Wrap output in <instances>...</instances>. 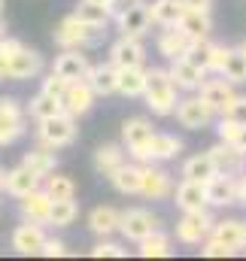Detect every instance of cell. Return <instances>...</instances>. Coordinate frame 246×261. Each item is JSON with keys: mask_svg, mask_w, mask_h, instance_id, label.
<instances>
[{"mask_svg": "<svg viewBox=\"0 0 246 261\" xmlns=\"http://www.w3.org/2000/svg\"><path fill=\"white\" fill-rule=\"evenodd\" d=\"M177 91L180 85L174 82L170 70H161V67H152L149 70V82H146V107L155 113V116H174L177 113Z\"/></svg>", "mask_w": 246, "mask_h": 261, "instance_id": "cell-1", "label": "cell"}, {"mask_svg": "<svg viewBox=\"0 0 246 261\" xmlns=\"http://www.w3.org/2000/svg\"><path fill=\"white\" fill-rule=\"evenodd\" d=\"M101 28H91L88 21H82L76 12L73 15H67L58 21V28H55V43L61 46V49H88V46H97L101 43Z\"/></svg>", "mask_w": 246, "mask_h": 261, "instance_id": "cell-2", "label": "cell"}, {"mask_svg": "<svg viewBox=\"0 0 246 261\" xmlns=\"http://www.w3.org/2000/svg\"><path fill=\"white\" fill-rule=\"evenodd\" d=\"M40 128H37V137H40V143H46V146H52V149H64V146H70L73 140H76V116H70L67 110L58 113V116H49V119H43V122H37Z\"/></svg>", "mask_w": 246, "mask_h": 261, "instance_id": "cell-3", "label": "cell"}, {"mask_svg": "<svg viewBox=\"0 0 246 261\" xmlns=\"http://www.w3.org/2000/svg\"><path fill=\"white\" fill-rule=\"evenodd\" d=\"M116 28L122 37H146L149 28H152V15H149V3H140V0H128V6H119L116 12Z\"/></svg>", "mask_w": 246, "mask_h": 261, "instance_id": "cell-4", "label": "cell"}, {"mask_svg": "<svg viewBox=\"0 0 246 261\" xmlns=\"http://www.w3.org/2000/svg\"><path fill=\"white\" fill-rule=\"evenodd\" d=\"M28 130V113L15 97H0V146L15 143Z\"/></svg>", "mask_w": 246, "mask_h": 261, "instance_id": "cell-5", "label": "cell"}, {"mask_svg": "<svg viewBox=\"0 0 246 261\" xmlns=\"http://www.w3.org/2000/svg\"><path fill=\"white\" fill-rule=\"evenodd\" d=\"M216 222L207 210H194V213H183V219L177 222V240L185 246H201L210 234H213Z\"/></svg>", "mask_w": 246, "mask_h": 261, "instance_id": "cell-6", "label": "cell"}, {"mask_svg": "<svg viewBox=\"0 0 246 261\" xmlns=\"http://www.w3.org/2000/svg\"><path fill=\"white\" fill-rule=\"evenodd\" d=\"M152 137H155V130H152V122H149L146 116H134V119H125L122 122L125 149H128L131 158L140 161V164H143V158H146V146H149Z\"/></svg>", "mask_w": 246, "mask_h": 261, "instance_id": "cell-7", "label": "cell"}, {"mask_svg": "<svg viewBox=\"0 0 246 261\" xmlns=\"http://www.w3.org/2000/svg\"><path fill=\"white\" fill-rule=\"evenodd\" d=\"M213 119H216V110H213L201 94L183 97V100L177 103V122L188 130H204Z\"/></svg>", "mask_w": 246, "mask_h": 261, "instance_id": "cell-8", "label": "cell"}, {"mask_svg": "<svg viewBox=\"0 0 246 261\" xmlns=\"http://www.w3.org/2000/svg\"><path fill=\"white\" fill-rule=\"evenodd\" d=\"M158 225H161L158 216H152L149 210L134 206V210H125L122 213V228H119V234H122L125 240H131V243H140V240H146L149 234H155Z\"/></svg>", "mask_w": 246, "mask_h": 261, "instance_id": "cell-9", "label": "cell"}, {"mask_svg": "<svg viewBox=\"0 0 246 261\" xmlns=\"http://www.w3.org/2000/svg\"><path fill=\"white\" fill-rule=\"evenodd\" d=\"M52 206H55V197L49 195L43 186L34 189L31 195L18 197L21 219H24V222H34V225H49V219H52Z\"/></svg>", "mask_w": 246, "mask_h": 261, "instance_id": "cell-10", "label": "cell"}, {"mask_svg": "<svg viewBox=\"0 0 246 261\" xmlns=\"http://www.w3.org/2000/svg\"><path fill=\"white\" fill-rule=\"evenodd\" d=\"M201 97L222 116L234 100H237V91H234V82L231 79H225L222 73H219V79H204V85H201Z\"/></svg>", "mask_w": 246, "mask_h": 261, "instance_id": "cell-11", "label": "cell"}, {"mask_svg": "<svg viewBox=\"0 0 246 261\" xmlns=\"http://www.w3.org/2000/svg\"><path fill=\"white\" fill-rule=\"evenodd\" d=\"M110 61L119 67V70L143 67V61H146V49H143L140 37H119V40L110 46Z\"/></svg>", "mask_w": 246, "mask_h": 261, "instance_id": "cell-12", "label": "cell"}, {"mask_svg": "<svg viewBox=\"0 0 246 261\" xmlns=\"http://www.w3.org/2000/svg\"><path fill=\"white\" fill-rule=\"evenodd\" d=\"M140 195L149 197V200H161V197L174 195V179L164 167H158V161H149L143 167V189Z\"/></svg>", "mask_w": 246, "mask_h": 261, "instance_id": "cell-13", "label": "cell"}, {"mask_svg": "<svg viewBox=\"0 0 246 261\" xmlns=\"http://www.w3.org/2000/svg\"><path fill=\"white\" fill-rule=\"evenodd\" d=\"M46 240L49 237L43 234V225H34V222H24L12 231V249L18 255H40Z\"/></svg>", "mask_w": 246, "mask_h": 261, "instance_id": "cell-14", "label": "cell"}, {"mask_svg": "<svg viewBox=\"0 0 246 261\" xmlns=\"http://www.w3.org/2000/svg\"><path fill=\"white\" fill-rule=\"evenodd\" d=\"M40 73H43V55L34 52V49H28V46L6 61V79L21 82V79H34Z\"/></svg>", "mask_w": 246, "mask_h": 261, "instance_id": "cell-15", "label": "cell"}, {"mask_svg": "<svg viewBox=\"0 0 246 261\" xmlns=\"http://www.w3.org/2000/svg\"><path fill=\"white\" fill-rule=\"evenodd\" d=\"M174 200L183 213H194V210H207L210 206V197H207V182H198V179H183L177 189H174Z\"/></svg>", "mask_w": 246, "mask_h": 261, "instance_id": "cell-16", "label": "cell"}, {"mask_svg": "<svg viewBox=\"0 0 246 261\" xmlns=\"http://www.w3.org/2000/svg\"><path fill=\"white\" fill-rule=\"evenodd\" d=\"M52 70H55L58 76H64L67 82H79V79H85V76H88L91 64H88V58L82 55V49H64L61 55L55 58Z\"/></svg>", "mask_w": 246, "mask_h": 261, "instance_id": "cell-17", "label": "cell"}, {"mask_svg": "<svg viewBox=\"0 0 246 261\" xmlns=\"http://www.w3.org/2000/svg\"><path fill=\"white\" fill-rule=\"evenodd\" d=\"M167 70H170L174 82L180 85V91H201V85H204V79H207V70H201L194 61H188L185 55L183 58H174Z\"/></svg>", "mask_w": 246, "mask_h": 261, "instance_id": "cell-18", "label": "cell"}, {"mask_svg": "<svg viewBox=\"0 0 246 261\" xmlns=\"http://www.w3.org/2000/svg\"><path fill=\"white\" fill-rule=\"evenodd\" d=\"M94 97H97L94 88H91L85 79H79V82H70V85H67V94H64L61 103H64V110H67L70 116L79 119V116H85V113L94 107Z\"/></svg>", "mask_w": 246, "mask_h": 261, "instance_id": "cell-19", "label": "cell"}, {"mask_svg": "<svg viewBox=\"0 0 246 261\" xmlns=\"http://www.w3.org/2000/svg\"><path fill=\"white\" fill-rule=\"evenodd\" d=\"M210 206H231L237 203V173H216L207 182Z\"/></svg>", "mask_w": 246, "mask_h": 261, "instance_id": "cell-20", "label": "cell"}, {"mask_svg": "<svg viewBox=\"0 0 246 261\" xmlns=\"http://www.w3.org/2000/svg\"><path fill=\"white\" fill-rule=\"evenodd\" d=\"M85 82L94 88L97 97L116 94V91H119V67L113 64V61H107V64H91L88 76H85Z\"/></svg>", "mask_w": 246, "mask_h": 261, "instance_id": "cell-21", "label": "cell"}, {"mask_svg": "<svg viewBox=\"0 0 246 261\" xmlns=\"http://www.w3.org/2000/svg\"><path fill=\"white\" fill-rule=\"evenodd\" d=\"M185 12H188L185 0H152L149 3L152 24H158V28H177L185 18Z\"/></svg>", "mask_w": 246, "mask_h": 261, "instance_id": "cell-22", "label": "cell"}, {"mask_svg": "<svg viewBox=\"0 0 246 261\" xmlns=\"http://www.w3.org/2000/svg\"><path fill=\"white\" fill-rule=\"evenodd\" d=\"M210 155L219 164V173H243L246 170V152L237 149V146H231V143H225V140H219L210 149Z\"/></svg>", "mask_w": 246, "mask_h": 261, "instance_id": "cell-23", "label": "cell"}, {"mask_svg": "<svg viewBox=\"0 0 246 261\" xmlns=\"http://www.w3.org/2000/svg\"><path fill=\"white\" fill-rule=\"evenodd\" d=\"M40 182H43L40 173H34L28 164H18V167H12L6 173V195L24 197V195H31L34 189H40Z\"/></svg>", "mask_w": 246, "mask_h": 261, "instance_id": "cell-24", "label": "cell"}, {"mask_svg": "<svg viewBox=\"0 0 246 261\" xmlns=\"http://www.w3.org/2000/svg\"><path fill=\"white\" fill-rule=\"evenodd\" d=\"M180 152H183V140H180V137H174V134H155V137L149 140V146H146L143 164H149V161H170V158H177Z\"/></svg>", "mask_w": 246, "mask_h": 261, "instance_id": "cell-25", "label": "cell"}, {"mask_svg": "<svg viewBox=\"0 0 246 261\" xmlns=\"http://www.w3.org/2000/svg\"><path fill=\"white\" fill-rule=\"evenodd\" d=\"M88 228L97 237H110V234H116L122 228V213L116 206H94L88 213Z\"/></svg>", "mask_w": 246, "mask_h": 261, "instance_id": "cell-26", "label": "cell"}, {"mask_svg": "<svg viewBox=\"0 0 246 261\" xmlns=\"http://www.w3.org/2000/svg\"><path fill=\"white\" fill-rule=\"evenodd\" d=\"M125 161V143L119 146V143H104V146H97V152H94V170L101 173V176H113L119 167H122Z\"/></svg>", "mask_w": 246, "mask_h": 261, "instance_id": "cell-27", "label": "cell"}, {"mask_svg": "<svg viewBox=\"0 0 246 261\" xmlns=\"http://www.w3.org/2000/svg\"><path fill=\"white\" fill-rule=\"evenodd\" d=\"M188 46H191V37L185 34L180 24H177V28H164L161 37H158V52H161L167 61L183 58L185 52H188Z\"/></svg>", "mask_w": 246, "mask_h": 261, "instance_id": "cell-28", "label": "cell"}, {"mask_svg": "<svg viewBox=\"0 0 246 261\" xmlns=\"http://www.w3.org/2000/svg\"><path fill=\"white\" fill-rule=\"evenodd\" d=\"M216 173H219V164L213 161L210 149H207V152H201V155H191V158H185V164H183V179L210 182Z\"/></svg>", "mask_w": 246, "mask_h": 261, "instance_id": "cell-29", "label": "cell"}, {"mask_svg": "<svg viewBox=\"0 0 246 261\" xmlns=\"http://www.w3.org/2000/svg\"><path fill=\"white\" fill-rule=\"evenodd\" d=\"M110 182H113V189L119 195H140V189H143V167L125 161L122 167L110 176Z\"/></svg>", "mask_w": 246, "mask_h": 261, "instance_id": "cell-30", "label": "cell"}, {"mask_svg": "<svg viewBox=\"0 0 246 261\" xmlns=\"http://www.w3.org/2000/svg\"><path fill=\"white\" fill-rule=\"evenodd\" d=\"M21 164H28L34 173H40V176L46 179L49 173H55V167H58V158H55V149H52V146L40 143L37 149H31V152L24 155V161H21Z\"/></svg>", "mask_w": 246, "mask_h": 261, "instance_id": "cell-31", "label": "cell"}, {"mask_svg": "<svg viewBox=\"0 0 246 261\" xmlns=\"http://www.w3.org/2000/svg\"><path fill=\"white\" fill-rule=\"evenodd\" d=\"M146 82H149V70H143V67L119 70V94H125V97H143Z\"/></svg>", "mask_w": 246, "mask_h": 261, "instance_id": "cell-32", "label": "cell"}, {"mask_svg": "<svg viewBox=\"0 0 246 261\" xmlns=\"http://www.w3.org/2000/svg\"><path fill=\"white\" fill-rule=\"evenodd\" d=\"M185 34L191 40H210V31H213V21H210V12H198V9H188L185 18L180 21Z\"/></svg>", "mask_w": 246, "mask_h": 261, "instance_id": "cell-33", "label": "cell"}, {"mask_svg": "<svg viewBox=\"0 0 246 261\" xmlns=\"http://www.w3.org/2000/svg\"><path fill=\"white\" fill-rule=\"evenodd\" d=\"M28 113H31V119L43 122V119H49V116H58V113H64V103L58 100V97H52V94L40 91L37 97H31V103H28Z\"/></svg>", "mask_w": 246, "mask_h": 261, "instance_id": "cell-34", "label": "cell"}, {"mask_svg": "<svg viewBox=\"0 0 246 261\" xmlns=\"http://www.w3.org/2000/svg\"><path fill=\"white\" fill-rule=\"evenodd\" d=\"M76 15L82 18V21H88L91 28H107L110 21H113V12L107 9V6H97V3H91V0H82L79 6H76Z\"/></svg>", "mask_w": 246, "mask_h": 261, "instance_id": "cell-35", "label": "cell"}, {"mask_svg": "<svg viewBox=\"0 0 246 261\" xmlns=\"http://www.w3.org/2000/svg\"><path fill=\"white\" fill-rule=\"evenodd\" d=\"M140 255L143 258H167L170 255V237L158 228L155 234H149L146 240H140Z\"/></svg>", "mask_w": 246, "mask_h": 261, "instance_id": "cell-36", "label": "cell"}, {"mask_svg": "<svg viewBox=\"0 0 246 261\" xmlns=\"http://www.w3.org/2000/svg\"><path fill=\"white\" fill-rule=\"evenodd\" d=\"M216 130H219V140H225V143H231V146H237V149L246 152V125L228 119V116H222Z\"/></svg>", "mask_w": 246, "mask_h": 261, "instance_id": "cell-37", "label": "cell"}, {"mask_svg": "<svg viewBox=\"0 0 246 261\" xmlns=\"http://www.w3.org/2000/svg\"><path fill=\"white\" fill-rule=\"evenodd\" d=\"M213 49H216V43H210V40H191V46H188L185 58H188V61H194L201 70H207V73H210V67H213Z\"/></svg>", "mask_w": 246, "mask_h": 261, "instance_id": "cell-38", "label": "cell"}, {"mask_svg": "<svg viewBox=\"0 0 246 261\" xmlns=\"http://www.w3.org/2000/svg\"><path fill=\"white\" fill-rule=\"evenodd\" d=\"M43 189L55 197V200H73V197H76V182H73L70 176H58V173L52 176V173H49Z\"/></svg>", "mask_w": 246, "mask_h": 261, "instance_id": "cell-39", "label": "cell"}, {"mask_svg": "<svg viewBox=\"0 0 246 261\" xmlns=\"http://www.w3.org/2000/svg\"><path fill=\"white\" fill-rule=\"evenodd\" d=\"M76 216H79V206H76V200H55L49 225H55V228H70V225L76 222Z\"/></svg>", "mask_w": 246, "mask_h": 261, "instance_id": "cell-40", "label": "cell"}, {"mask_svg": "<svg viewBox=\"0 0 246 261\" xmlns=\"http://www.w3.org/2000/svg\"><path fill=\"white\" fill-rule=\"evenodd\" d=\"M222 76L231 79L234 85H243L246 82V55L240 52V49H231L228 61H225V67H222Z\"/></svg>", "mask_w": 246, "mask_h": 261, "instance_id": "cell-41", "label": "cell"}, {"mask_svg": "<svg viewBox=\"0 0 246 261\" xmlns=\"http://www.w3.org/2000/svg\"><path fill=\"white\" fill-rule=\"evenodd\" d=\"M240 249H234V246H228V243H222V240H216V237H207L204 243H201V255H207V258H231V255H237Z\"/></svg>", "mask_w": 246, "mask_h": 261, "instance_id": "cell-42", "label": "cell"}, {"mask_svg": "<svg viewBox=\"0 0 246 261\" xmlns=\"http://www.w3.org/2000/svg\"><path fill=\"white\" fill-rule=\"evenodd\" d=\"M67 85H70V82H67L64 76H58V73L52 70V73L43 79V88H40V91H46V94H52V97L64 100V94H67Z\"/></svg>", "mask_w": 246, "mask_h": 261, "instance_id": "cell-43", "label": "cell"}, {"mask_svg": "<svg viewBox=\"0 0 246 261\" xmlns=\"http://www.w3.org/2000/svg\"><path fill=\"white\" fill-rule=\"evenodd\" d=\"M91 258H125V249L119 246V243H113V240L101 237V243L91 249Z\"/></svg>", "mask_w": 246, "mask_h": 261, "instance_id": "cell-44", "label": "cell"}, {"mask_svg": "<svg viewBox=\"0 0 246 261\" xmlns=\"http://www.w3.org/2000/svg\"><path fill=\"white\" fill-rule=\"evenodd\" d=\"M21 49H24L21 40H12V37H3V40H0V58H3V61H9L12 55H18Z\"/></svg>", "mask_w": 246, "mask_h": 261, "instance_id": "cell-45", "label": "cell"}, {"mask_svg": "<svg viewBox=\"0 0 246 261\" xmlns=\"http://www.w3.org/2000/svg\"><path fill=\"white\" fill-rule=\"evenodd\" d=\"M222 116H228V119H234V122L246 125V97H240V94H237V100H234V103H231Z\"/></svg>", "mask_w": 246, "mask_h": 261, "instance_id": "cell-46", "label": "cell"}, {"mask_svg": "<svg viewBox=\"0 0 246 261\" xmlns=\"http://www.w3.org/2000/svg\"><path fill=\"white\" fill-rule=\"evenodd\" d=\"M40 255H46V258H64L67 255V243L64 240H46V246H43Z\"/></svg>", "mask_w": 246, "mask_h": 261, "instance_id": "cell-47", "label": "cell"}, {"mask_svg": "<svg viewBox=\"0 0 246 261\" xmlns=\"http://www.w3.org/2000/svg\"><path fill=\"white\" fill-rule=\"evenodd\" d=\"M228 55H231V49L216 43V49H213V67H210V73H222V67H225V61H228Z\"/></svg>", "mask_w": 246, "mask_h": 261, "instance_id": "cell-48", "label": "cell"}, {"mask_svg": "<svg viewBox=\"0 0 246 261\" xmlns=\"http://www.w3.org/2000/svg\"><path fill=\"white\" fill-rule=\"evenodd\" d=\"M185 6H188V9H198V12H210L213 0H185Z\"/></svg>", "mask_w": 246, "mask_h": 261, "instance_id": "cell-49", "label": "cell"}, {"mask_svg": "<svg viewBox=\"0 0 246 261\" xmlns=\"http://www.w3.org/2000/svg\"><path fill=\"white\" fill-rule=\"evenodd\" d=\"M237 203H246V170L237 173Z\"/></svg>", "mask_w": 246, "mask_h": 261, "instance_id": "cell-50", "label": "cell"}, {"mask_svg": "<svg viewBox=\"0 0 246 261\" xmlns=\"http://www.w3.org/2000/svg\"><path fill=\"white\" fill-rule=\"evenodd\" d=\"M91 3H97V6H107V9L113 12V18H116V12H119V0H91Z\"/></svg>", "mask_w": 246, "mask_h": 261, "instance_id": "cell-51", "label": "cell"}, {"mask_svg": "<svg viewBox=\"0 0 246 261\" xmlns=\"http://www.w3.org/2000/svg\"><path fill=\"white\" fill-rule=\"evenodd\" d=\"M6 173H9V170L0 167V192H6Z\"/></svg>", "mask_w": 246, "mask_h": 261, "instance_id": "cell-52", "label": "cell"}, {"mask_svg": "<svg viewBox=\"0 0 246 261\" xmlns=\"http://www.w3.org/2000/svg\"><path fill=\"white\" fill-rule=\"evenodd\" d=\"M3 79H6V61L0 58V82H3Z\"/></svg>", "mask_w": 246, "mask_h": 261, "instance_id": "cell-53", "label": "cell"}, {"mask_svg": "<svg viewBox=\"0 0 246 261\" xmlns=\"http://www.w3.org/2000/svg\"><path fill=\"white\" fill-rule=\"evenodd\" d=\"M3 37H6V21L0 18V40H3Z\"/></svg>", "mask_w": 246, "mask_h": 261, "instance_id": "cell-54", "label": "cell"}, {"mask_svg": "<svg viewBox=\"0 0 246 261\" xmlns=\"http://www.w3.org/2000/svg\"><path fill=\"white\" fill-rule=\"evenodd\" d=\"M237 49H240V52L246 55V40H240V46H237Z\"/></svg>", "mask_w": 246, "mask_h": 261, "instance_id": "cell-55", "label": "cell"}, {"mask_svg": "<svg viewBox=\"0 0 246 261\" xmlns=\"http://www.w3.org/2000/svg\"><path fill=\"white\" fill-rule=\"evenodd\" d=\"M3 6H6V0H0V15H3Z\"/></svg>", "mask_w": 246, "mask_h": 261, "instance_id": "cell-56", "label": "cell"}]
</instances>
